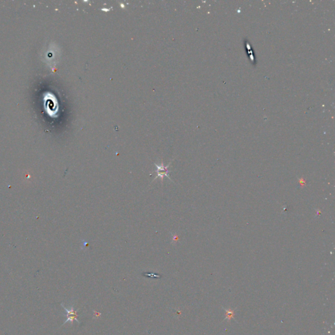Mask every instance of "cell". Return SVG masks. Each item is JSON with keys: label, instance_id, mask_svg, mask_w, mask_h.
Wrapping results in <instances>:
<instances>
[{"label": "cell", "instance_id": "7a4b0ae2", "mask_svg": "<svg viewBox=\"0 0 335 335\" xmlns=\"http://www.w3.org/2000/svg\"><path fill=\"white\" fill-rule=\"evenodd\" d=\"M170 164H171V162H170L169 164L167 165L166 166H165V165H164V163L162 161L161 162L160 165L155 164V165L157 167V177L155 178V179H156L157 178H160L161 181L162 183V181H163V179L165 176H166V177H168L169 179H170V177L169 176V170H168V168L170 166Z\"/></svg>", "mask_w": 335, "mask_h": 335}, {"label": "cell", "instance_id": "6da1fadb", "mask_svg": "<svg viewBox=\"0 0 335 335\" xmlns=\"http://www.w3.org/2000/svg\"><path fill=\"white\" fill-rule=\"evenodd\" d=\"M61 306L63 307V308L65 310V312H67L66 317L67 319L65 321V322L63 325L65 324L68 322H70L71 324H73L74 321L75 320L78 323L80 324L81 322L77 319V316H79L77 314V310H75L74 308V305H72L70 307V308H67L66 307H65L63 304H61Z\"/></svg>", "mask_w": 335, "mask_h": 335}]
</instances>
